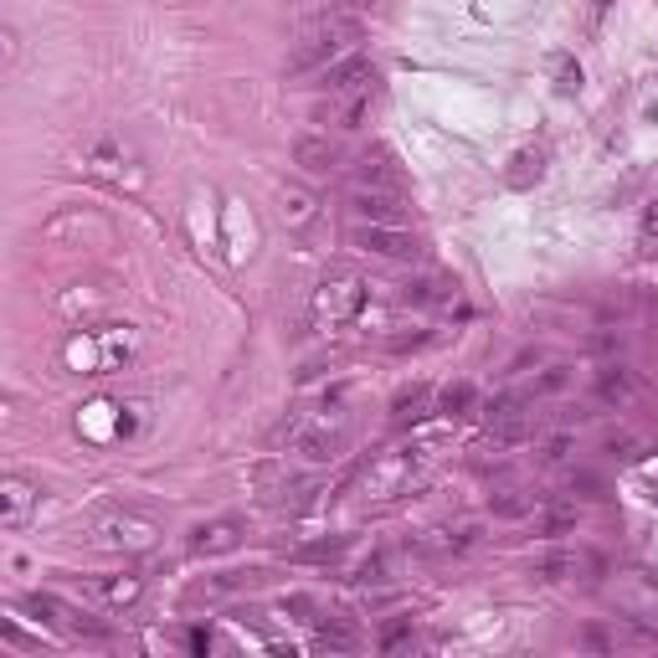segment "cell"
<instances>
[{"instance_id":"obj_1","label":"cell","mask_w":658,"mask_h":658,"mask_svg":"<svg viewBox=\"0 0 658 658\" xmlns=\"http://www.w3.org/2000/svg\"><path fill=\"white\" fill-rule=\"evenodd\" d=\"M361 37H365L361 16H350V11H320V16H310V21L298 27V37H294L288 72H324V68H335L340 57L355 52V41H361Z\"/></svg>"},{"instance_id":"obj_2","label":"cell","mask_w":658,"mask_h":658,"mask_svg":"<svg viewBox=\"0 0 658 658\" xmlns=\"http://www.w3.org/2000/svg\"><path fill=\"white\" fill-rule=\"evenodd\" d=\"M365 298H371V288H365L361 273H330V278L314 288V320L320 324H350L365 314Z\"/></svg>"},{"instance_id":"obj_3","label":"cell","mask_w":658,"mask_h":658,"mask_svg":"<svg viewBox=\"0 0 658 658\" xmlns=\"http://www.w3.org/2000/svg\"><path fill=\"white\" fill-rule=\"evenodd\" d=\"M484 428L494 443L514 448V443H530L536 438V402L530 396H494V402L484 406Z\"/></svg>"},{"instance_id":"obj_4","label":"cell","mask_w":658,"mask_h":658,"mask_svg":"<svg viewBox=\"0 0 658 658\" xmlns=\"http://www.w3.org/2000/svg\"><path fill=\"white\" fill-rule=\"evenodd\" d=\"M350 243L371 257H391V263H412L422 253V243H416L412 232L391 227V222H350Z\"/></svg>"},{"instance_id":"obj_5","label":"cell","mask_w":658,"mask_h":658,"mask_svg":"<svg viewBox=\"0 0 658 658\" xmlns=\"http://www.w3.org/2000/svg\"><path fill=\"white\" fill-rule=\"evenodd\" d=\"M155 520H145V514H129V510H114V514H104V520H94V540L98 546H108V551H129V556H139V551H149L155 546Z\"/></svg>"},{"instance_id":"obj_6","label":"cell","mask_w":658,"mask_h":658,"mask_svg":"<svg viewBox=\"0 0 658 658\" xmlns=\"http://www.w3.org/2000/svg\"><path fill=\"white\" fill-rule=\"evenodd\" d=\"M381 68L365 52L340 57L335 68H324V98H376Z\"/></svg>"},{"instance_id":"obj_7","label":"cell","mask_w":658,"mask_h":658,"mask_svg":"<svg viewBox=\"0 0 658 658\" xmlns=\"http://www.w3.org/2000/svg\"><path fill=\"white\" fill-rule=\"evenodd\" d=\"M88 175H98L108 186H139V180H145L139 155L124 145V139H98V145L88 149Z\"/></svg>"},{"instance_id":"obj_8","label":"cell","mask_w":658,"mask_h":658,"mask_svg":"<svg viewBox=\"0 0 658 658\" xmlns=\"http://www.w3.org/2000/svg\"><path fill=\"white\" fill-rule=\"evenodd\" d=\"M350 222H391V227H406V222H412V206H406L402 190L350 186Z\"/></svg>"},{"instance_id":"obj_9","label":"cell","mask_w":658,"mask_h":658,"mask_svg":"<svg viewBox=\"0 0 658 658\" xmlns=\"http://www.w3.org/2000/svg\"><path fill=\"white\" fill-rule=\"evenodd\" d=\"M27 612H37V618H47L52 628L72 632V638H94V644H104L108 628L98 618H88V612H78V607H68L62 597H52V591H37V597H27Z\"/></svg>"},{"instance_id":"obj_10","label":"cell","mask_w":658,"mask_h":658,"mask_svg":"<svg viewBox=\"0 0 658 658\" xmlns=\"http://www.w3.org/2000/svg\"><path fill=\"white\" fill-rule=\"evenodd\" d=\"M37 504H41V489L37 484L16 479V473L0 479V530H6V536H21V530L37 520Z\"/></svg>"},{"instance_id":"obj_11","label":"cell","mask_w":658,"mask_h":658,"mask_svg":"<svg viewBox=\"0 0 658 658\" xmlns=\"http://www.w3.org/2000/svg\"><path fill=\"white\" fill-rule=\"evenodd\" d=\"M294 448L310 458V463H335V458L345 453V428L324 416V422H314V428H298L294 432Z\"/></svg>"},{"instance_id":"obj_12","label":"cell","mask_w":658,"mask_h":658,"mask_svg":"<svg viewBox=\"0 0 658 658\" xmlns=\"http://www.w3.org/2000/svg\"><path fill=\"white\" fill-rule=\"evenodd\" d=\"M591 391H597V402H602L607 412H628V406L638 402V376H632L628 365H602Z\"/></svg>"},{"instance_id":"obj_13","label":"cell","mask_w":658,"mask_h":658,"mask_svg":"<svg viewBox=\"0 0 658 658\" xmlns=\"http://www.w3.org/2000/svg\"><path fill=\"white\" fill-rule=\"evenodd\" d=\"M350 186H371V190H402V170L386 149H365L355 170H350Z\"/></svg>"},{"instance_id":"obj_14","label":"cell","mask_w":658,"mask_h":658,"mask_svg":"<svg viewBox=\"0 0 658 658\" xmlns=\"http://www.w3.org/2000/svg\"><path fill=\"white\" fill-rule=\"evenodd\" d=\"M82 591H88L94 602H104L108 612H124V607L139 602L145 581H139V577H88V581H82Z\"/></svg>"},{"instance_id":"obj_15","label":"cell","mask_w":658,"mask_h":658,"mask_svg":"<svg viewBox=\"0 0 658 658\" xmlns=\"http://www.w3.org/2000/svg\"><path fill=\"white\" fill-rule=\"evenodd\" d=\"M294 165H304L310 175H330V170H340V145L330 135H298Z\"/></svg>"},{"instance_id":"obj_16","label":"cell","mask_w":658,"mask_h":658,"mask_svg":"<svg viewBox=\"0 0 658 658\" xmlns=\"http://www.w3.org/2000/svg\"><path fill=\"white\" fill-rule=\"evenodd\" d=\"M432 412H438V391H432L428 381L402 386L396 402H391V422H396V428H412V422H422V416H432Z\"/></svg>"},{"instance_id":"obj_17","label":"cell","mask_w":658,"mask_h":658,"mask_svg":"<svg viewBox=\"0 0 658 658\" xmlns=\"http://www.w3.org/2000/svg\"><path fill=\"white\" fill-rule=\"evenodd\" d=\"M237 540H243V524L237 520H212L190 536V556H222V551H232Z\"/></svg>"},{"instance_id":"obj_18","label":"cell","mask_w":658,"mask_h":658,"mask_svg":"<svg viewBox=\"0 0 658 658\" xmlns=\"http://www.w3.org/2000/svg\"><path fill=\"white\" fill-rule=\"evenodd\" d=\"M365 114H371V98H324L320 104V119L335 129H361Z\"/></svg>"},{"instance_id":"obj_19","label":"cell","mask_w":658,"mask_h":658,"mask_svg":"<svg viewBox=\"0 0 658 658\" xmlns=\"http://www.w3.org/2000/svg\"><path fill=\"white\" fill-rule=\"evenodd\" d=\"M314 648H320V654H355V648H361V632L340 618H324L320 632H314Z\"/></svg>"},{"instance_id":"obj_20","label":"cell","mask_w":658,"mask_h":658,"mask_svg":"<svg viewBox=\"0 0 658 658\" xmlns=\"http://www.w3.org/2000/svg\"><path fill=\"white\" fill-rule=\"evenodd\" d=\"M581 571H597V561L581 551H556L540 561V577L546 581H571V577H581Z\"/></svg>"},{"instance_id":"obj_21","label":"cell","mask_w":658,"mask_h":658,"mask_svg":"<svg viewBox=\"0 0 658 658\" xmlns=\"http://www.w3.org/2000/svg\"><path fill=\"white\" fill-rule=\"evenodd\" d=\"M283 216H288V227H314V216H320V202H314L304 186H283Z\"/></svg>"},{"instance_id":"obj_22","label":"cell","mask_w":658,"mask_h":658,"mask_svg":"<svg viewBox=\"0 0 658 658\" xmlns=\"http://www.w3.org/2000/svg\"><path fill=\"white\" fill-rule=\"evenodd\" d=\"M571 365H546V371H536V381H530V402H551V396H566L571 391Z\"/></svg>"},{"instance_id":"obj_23","label":"cell","mask_w":658,"mask_h":658,"mask_svg":"<svg viewBox=\"0 0 658 658\" xmlns=\"http://www.w3.org/2000/svg\"><path fill=\"white\" fill-rule=\"evenodd\" d=\"M540 175H546V155H540V149H520L510 160V170H504V180H510L514 190H530Z\"/></svg>"},{"instance_id":"obj_24","label":"cell","mask_w":658,"mask_h":658,"mask_svg":"<svg viewBox=\"0 0 658 658\" xmlns=\"http://www.w3.org/2000/svg\"><path fill=\"white\" fill-rule=\"evenodd\" d=\"M473 406H479V391H473L469 381H448V386L438 391V412L443 416H473Z\"/></svg>"},{"instance_id":"obj_25","label":"cell","mask_w":658,"mask_h":658,"mask_svg":"<svg viewBox=\"0 0 658 658\" xmlns=\"http://www.w3.org/2000/svg\"><path fill=\"white\" fill-rule=\"evenodd\" d=\"M581 510H577V499H561V504H546V514H540V530L546 536H566V530H577Z\"/></svg>"},{"instance_id":"obj_26","label":"cell","mask_w":658,"mask_h":658,"mask_svg":"<svg viewBox=\"0 0 658 658\" xmlns=\"http://www.w3.org/2000/svg\"><path fill=\"white\" fill-rule=\"evenodd\" d=\"M489 510H494L499 520H520V514H530V499H524L520 489H494V494H489Z\"/></svg>"},{"instance_id":"obj_27","label":"cell","mask_w":658,"mask_h":658,"mask_svg":"<svg viewBox=\"0 0 658 658\" xmlns=\"http://www.w3.org/2000/svg\"><path fill=\"white\" fill-rule=\"evenodd\" d=\"M416 644V632H412V618H396L386 622V632H381V654H402V648Z\"/></svg>"},{"instance_id":"obj_28","label":"cell","mask_w":658,"mask_h":658,"mask_svg":"<svg viewBox=\"0 0 658 658\" xmlns=\"http://www.w3.org/2000/svg\"><path fill=\"white\" fill-rule=\"evenodd\" d=\"M577 448V432H551L546 443H540V463H566Z\"/></svg>"},{"instance_id":"obj_29","label":"cell","mask_w":658,"mask_h":658,"mask_svg":"<svg viewBox=\"0 0 658 658\" xmlns=\"http://www.w3.org/2000/svg\"><path fill=\"white\" fill-rule=\"evenodd\" d=\"M402 298H406V304H438V298H443V283H438V278H416V283H406V288H402Z\"/></svg>"},{"instance_id":"obj_30","label":"cell","mask_w":658,"mask_h":658,"mask_svg":"<svg viewBox=\"0 0 658 658\" xmlns=\"http://www.w3.org/2000/svg\"><path fill=\"white\" fill-rule=\"evenodd\" d=\"M571 494H581V499H607V484L597 479V473H587V469H571Z\"/></svg>"},{"instance_id":"obj_31","label":"cell","mask_w":658,"mask_h":658,"mask_svg":"<svg viewBox=\"0 0 658 658\" xmlns=\"http://www.w3.org/2000/svg\"><path fill=\"white\" fill-rule=\"evenodd\" d=\"M607 453H612V458H632V438H607Z\"/></svg>"},{"instance_id":"obj_32","label":"cell","mask_w":658,"mask_h":658,"mask_svg":"<svg viewBox=\"0 0 658 658\" xmlns=\"http://www.w3.org/2000/svg\"><path fill=\"white\" fill-rule=\"evenodd\" d=\"M190 648H196V654H206V648H212V632L196 628V632H190Z\"/></svg>"},{"instance_id":"obj_33","label":"cell","mask_w":658,"mask_h":658,"mask_svg":"<svg viewBox=\"0 0 658 658\" xmlns=\"http://www.w3.org/2000/svg\"><path fill=\"white\" fill-rule=\"evenodd\" d=\"M587 644H591V648H612V644H618V638H607L602 628H591V632H587Z\"/></svg>"},{"instance_id":"obj_34","label":"cell","mask_w":658,"mask_h":658,"mask_svg":"<svg viewBox=\"0 0 658 658\" xmlns=\"http://www.w3.org/2000/svg\"><path fill=\"white\" fill-rule=\"evenodd\" d=\"M365 6H376V0H365Z\"/></svg>"}]
</instances>
